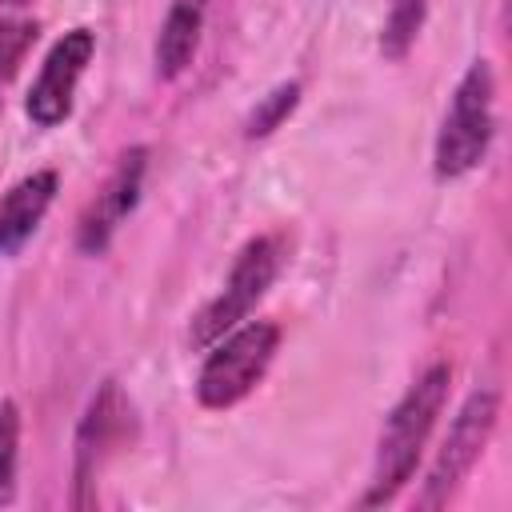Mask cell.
Returning <instances> with one entry per match:
<instances>
[{"label": "cell", "instance_id": "cell-6", "mask_svg": "<svg viewBox=\"0 0 512 512\" xmlns=\"http://www.w3.org/2000/svg\"><path fill=\"white\" fill-rule=\"evenodd\" d=\"M496 420H500V392L496 388H476L448 424V436H444V444H440V452L428 468V480L416 496L420 508H440L456 496V488L468 480V472L484 456V448L496 432Z\"/></svg>", "mask_w": 512, "mask_h": 512}, {"label": "cell", "instance_id": "cell-2", "mask_svg": "<svg viewBox=\"0 0 512 512\" xmlns=\"http://www.w3.org/2000/svg\"><path fill=\"white\" fill-rule=\"evenodd\" d=\"M496 136V72L488 60H472L452 88L448 112L436 132L432 168L440 180H460L488 156Z\"/></svg>", "mask_w": 512, "mask_h": 512}, {"label": "cell", "instance_id": "cell-3", "mask_svg": "<svg viewBox=\"0 0 512 512\" xmlns=\"http://www.w3.org/2000/svg\"><path fill=\"white\" fill-rule=\"evenodd\" d=\"M280 348V328L272 320H240L216 344H208L204 364L196 372V400L212 412L240 404L268 372Z\"/></svg>", "mask_w": 512, "mask_h": 512}, {"label": "cell", "instance_id": "cell-15", "mask_svg": "<svg viewBox=\"0 0 512 512\" xmlns=\"http://www.w3.org/2000/svg\"><path fill=\"white\" fill-rule=\"evenodd\" d=\"M0 4H8V8H24L28 0H0Z\"/></svg>", "mask_w": 512, "mask_h": 512}, {"label": "cell", "instance_id": "cell-13", "mask_svg": "<svg viewBox=\"0 0 512 512\" xmlns=\"http://www.w3.org/2000/svg\"><path fill=\"white\" fill-rule=\"evenodd\" d=\"M16 464H20V408L0 400V508L16 500Z\"/></svg>", "mask_w": 512, "mask_h": 512}, {"label": "cell", "instance_id": "cell-1", "mask_svg": "<svg viewBox=\"0 0 512 512\" xmlns=\"http://www.w3.org/2000/svg\"><path fill=\"white\" fill-rule=\"evenodd\" d=\"M448 384H452V368L448 364H428L416 384H408V392L392 404L380 440H376V464H372V480L360 504L376 508L388 504L416 472L420 452L436 428V416L448 404Z\"/></svg>", "mask_w": 512, "mask_h": 512}, {"label": "cell", "instance_id": "cell-9", "mask_svg": "<svg viewBox=\"0 0 512 512\" xmlns=\"http://www.w3.org/2000/svg\"><path fill=\"white\" fill-rule=\"evenodd\" d=\"M60 192L56 168H36L0 196V256H20Z\"/></svg>", "mask_w": 512, "mask_h": 512}, {"label": "cell", "instance_id": "cell-8", "mask_svg": "<svg viewBox=\"0 0 512 512\" xmlns=\"http://www.w3.org/2000/svg\"><path fill=\"white\" fill-rule=\"evenodd\" d=\"M144 172H148V148L136 144L128 152H120L116 168L108 172V180L100 184V192L84 204L80 220H76V248L84 256H104L116 228L132 216V208L140 204V188H144Z\"/></svg>", "mask_w": 512, "mask_h": 512}, {"label": "cell", "instance_id": "cell-10", "mask_svg": "<svg viewBox=\"0 0 512 512\" xmlns=\"http://www.w3.org/2000/svg\"><path fill=\"white\" fill-rule=\"evenodd\" d=\"M204 12H208V0H172L168 4V16H164V24L156 32V48H152L160 80H176L192 64V56L200 48Z\"/></svg>", "mask_w": 512, "mask_h": 512}, {"label": "cell", "instance_id": "cell-11", "mask_svg": "<svg viewBox=\"0 0 512 512\" xmlns=\"http://www.w3.org/2000/svg\"><path fill=\"white\" fill-rule=\"evenodd\" d=\"M428 0H388L384 24H380V56L384 60H404L424 28Z\"/></svg>", "mask_w": 512, "mask_h": 512}, {"label": "cell", "instance_id": "cell-4", "mask_svg": "<svg viewBox=\"0 0 512 512\" xmlns=\"http://www.w3.org/2000/svg\"><path fill=\"white\" fill-rule=\"evenodd\" d=\"M280 264H284V244H280V236H256V240H248V244L236 252L224 288L192 316V328H188L192 348H208V344H216L224 332H232L240 320H248V312L264 300V292H268L272 280L280 276Z\"/></svg>", "mask_w": 512, "mask_h": 512}, {"label": "cell", "instance_id": "cell-12", "mask_svg": "<svg viewBox=\"0 0 512 512\" xmlns=\"http://www.w3.org/2000/svg\"><path fill=\"white\" fill-rule=\"evenodd\" d=\"M300 96H304L300 80H284V84H276V88H272L268 96H260L256 108L248 112V120H244V136H248V140H264V136H272V132L296 112Z\"/></svg>", "mask_w": 512, "mask_h": 512}, {"label": "cell", "instance_id": "cell-14", "mask_svg": "<svg viewBox=\"0 0 512 512\" xmlns=\"http://www.w3.org/2000/svg\"><path fill=\"white\" fill-rule=\"evenodd\" d=\"M36 36H40L36 20H0V84L20 72L28 48L36 44Z\"/></svg>", "mask_w": 512, "mask_h": 512}, {"label": "cell", "instance_id": "cell-5", "mask_svg": "<svg viewBox=\"0 0 512 512\" xmlns=\"http://www.w3.org/2000/svg\"><path fill=\"white\" fill-rule=\"evenodd\" d=\"M136 436V408L124 396L120 380H104L80 424H76V440H72V508H92L96 504V476L104 472V464L132 444Z\"/></svg>", "mask_w": 512, "mask_h": 512}, {"label": "cell", "instance_id": "cell-7", "mask_svg": "<svg viewBox=\"0 0 512 512\" xmlns=\"http://www.w3.org/2000/svg\"><path fill=\"white\" fill-rule=\"evenodd\" d=\"M92 52H96L92 28H72L48 48L40 76L32 80V88L24 96V112L36 128H56L72 116V96H76L84 68L92 64Z\"/></svg>", "mask_w": 512, "mask_h": 512}]
</instances>
